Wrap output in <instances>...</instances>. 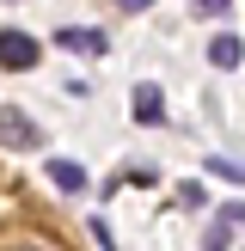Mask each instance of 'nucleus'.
<instances>
[{
    "label": "nucleus",
    "mask_w": 245,
    "mask_h": 251,
    "mask_svg": "<svg viewBox=\"0 0 245 251\" xmlns=\"http://www.w3.org/2000/svg\"><path fill=\"white\" fill-rule=\"evenodd\" d=\"M55 43H61V49H74V55H104V49H110V37L98 31V25H61V31H55Z\"/></svg>",
    "instance_id": "nucleus-1"
},
{
    "label": "nucleus",
    "mask_w": 245,
    "mask_h": 251,
    "mask_svg": "<svg viewBox=\"0 0 245 251\" xmlns=\"http://www.w3.org/2000/svg\"><path fill=\"white\" fill-rule=\"evenodd\" d=\"M37 37H24V31H0V68H37Z\"/></svg>",
    "instance_id": "nucleus-2"
},
{
    "label": "nucleus",
    "mask_w": 245,
    "mask_h": 251,
    "mask_svg": "<svg viewBox=\"0 0 245 251\" xmlns=\"http://www.w3.org/2000/svg\"><path fill=\"white\" fill-rule=\"evenodd\" d=\"M0 141L6 147H37V123L24 110H0Z\"/></svg>",
    "instance_id": "nucleus-3"
},
{
    "label": "nucleus",
    "mask_w": 245,
    "mask_h": 251,
    "mask_svg": "<svg viewBox=\"0 0 245 251\" xmlns=\"http://www.w3.org/2000/svg\"><path fill=\"white\" fill-rule=\"evenodd\" d=\"M135 123H147V129H153V123H166V92H159L153 80L135 86Z\"/></svg>",
    "instance_id": "nucleus-4"
},
{
    "label": "nucleus",
    "mask_w": 245,
    "mask_h": 251,
    "mask_svg": "<svg viewBox=\"0 0 245 251\" xmlns=\"http://www.w3.org/2000/svg\"><path fill=\"white\" fill-rule=\"evenodd\" d=\"M49 184L68 190V196H80L86 190V166H80V159H49Z\"/></svg>",
    "instance_id": "nucleus-5"
},
{
    "label": "nucleus",
    "mask_w": 245,
    "mask_h": 251,
    "mask_svg": "<svg viewBox=\"0 0 245 251\" xmlns=\"http://www.w3.org/2000/svg\"><path fill=\"white\" fill-rule=\"evenodd\" d=\"M208 61H215V68H239V61H245V43L233 31H220L215 43H208Z\"/></svg>",
    "instance_id": "nucleus-6"
},
{
    "label": "nucleus",
    "mask_w": 245,
    "mask_h": 251,
    "mask_svg": "<svg viewBox=\"0 0 245 251\" xmlns=\"http://www.w3.org/2000/svg\"><path fill=\"white\" fill-rule=\"evenodd\" d=\"M208 172H215V178H233V184H245V166H239V159H208Z\"/></svg>",
    "instance_id": "nucleus-7"
},
{
    "label": "nucleus",
    "mask_w": 245,
    "mask_h": 251,
    "mask_svg": "<svg viewBox=\"0 0 245 251\" xmlns=\"http://www.w3.org/2000/svg\"><path fill=\"white\" fill-rule=\"evenodd\" d=\"M202 251H227V221H215V227H208V239H202Z\"/></svg>",
    "instance_id": "nucleus-8"
},
{
    "label": "nucleus",
    "mask_w": 245,
    "mask_h": 251,
    "mask_svg": "<svg viewBox=\"0 0 245 251\" xmlns=\"http://www.w3.org/2000/svg\"><path fill=\"white\" fill-rule=\"evenodd\" d=\"M178 202L184 208H202V184H178Z\"/></svg>",
    "instance_id": "nucleus-9"
},
{
    "label": "nucleus",
    "mask_w": 245,
    "mask_h": 251,
    "mask_svg": "<svg viewBox=\"0 0 245 251\" xmlns=\"http://www.w3.org/2000/svg\"><path fill=\"white\" fill-rule=\"evenodd\" d=\"M190 6H196V12H202V19H215V12H227V6H233V0H190Z\"/></svg>",
    "instance_id": "nucleus-10"
},
{
    "label": "nucleus",
    "mask_w": 245,
    "mask_h": 251,
    "mask_svg": "<svg viewBox=\"0 0 245 251\" xmlns=\"http://www.w3.org/2000/svg\"><path fill=\"white\" fill-rule=\"evenodd\" d=\"M6 251H49V245H43V239H12Z\"/></svg>",
    "instance_id": "nucleus-11"
},
{
    "label": "nucleus",
    "mask_w": 245,
    "mask_h": 251,
    "mask_svg": "<svg viewBox=\"0 0 245 251\" xmlns=\"http://www.w3.org/2000/svg\"><path fill=\"white\" fill-rule=\"evenodd\" d=\"M117 6H122V12H147L153 0H117Z\"/></svg>",
    "instance_id": "nucleus-12"
}]
</instances>
